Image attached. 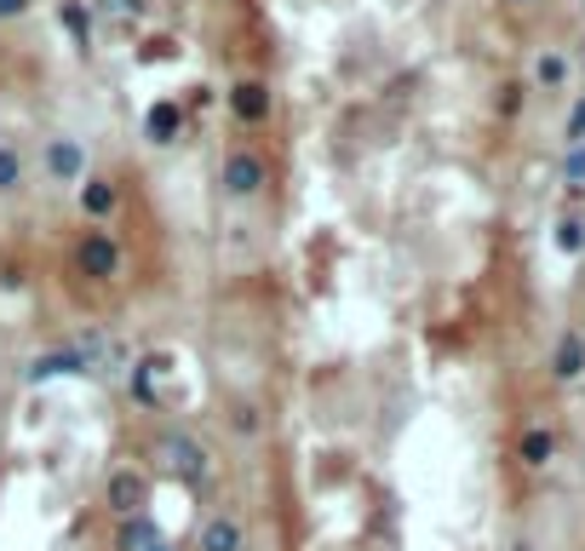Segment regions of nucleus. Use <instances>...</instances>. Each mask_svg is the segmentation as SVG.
I'll return each instance as SVG.
<instances>
[{
    "label": "nucleus",
    "instance_id": "obj_1",
    "mask_svg": "<svg viewBox=\"0 0 585 551\" xmlns=\"http://www.w3.org/2000/svg\"><path fill=\"white\" fill-rule=\"evenodd\" d=\"M264 190H270V156L253 144H230L219 161V196L230 207H253Z\"/></svg>",
    "mask_w": 585,
    "mask_h": 551
},
{
    "label": "nucleus",
    "instance_id": "obj_9",
    "mask_svg": "<svg viewBox=\"0 0 585 551\" xmlns=\"http://www.w3.org/2000/svg\"><path fill=\"white\" fill-rule=\"evenodd\" d=\"M195 551H248V523L235 511H213L195 534Z\"/></svg>",
    "mask_w": 585,
    "mask_h": 551
},
{
    "label": "nucleus",
    "instance_id": "obj_13",
    "mask_svg": "<svg viewBox=\"0 0 585 551\" xmlns=\"http://www.w3.org/2000/svg\"><path fill=\"white\" fill-rule=\"evenodd\" d=\"M155 534H161V529H155V517H150V511H138V517H121L115 551H144V545H150Z\"/></svg>",
    "mask_w": 585,
    "mask_h": 551
},
{
    "label": "nucleus",
    "instance_id": "obj_10",
    "mask_svg": "<svg viewBox=\"0 0 585 551\" xmlns=\"http://www.w3.org/2000/svg\"><path fill=\"white\" fill-rule=\"evenodd\" d=\"M179 132H184V103L179 98H155L144 110V138L150 144H179Z\"/></svg>",
    "mask_w": 585,
    "mask_h": 551
},
{
    "label": "nucleus",
    "instance_id": "obj_22",
    "mask_svg": "<svg viewBox=\"0 0 585 551\" xmlns=\"http://www.w3.org/2000/svg\"><path fill=\"white\" fill-rule=\"evenodd\" d=\"M144 551H179V545H172V540H167V534H155V540H150V545H144Z\"/></svg>",
    "mask_w": 585,
    "mask_h": 551
},
{
    "label": "nucleus",
    "instance_id": "obj_12",
    "mask_svg": "<svg viewBox=\"0 0 585 551\" xmlns=\"http://www.w3.org/2000/svg\"><path fill=\"white\" fill-rule=\"evenodd\" d=\"M551 373H557V379H579L585 373V339L579 333L557 339V351H551Z\"/></svg>",
    "mask_w": 585,
    "mask_h": 551
},
{
    "label": "nucleus",
    "instance_id": "obj_21",
    "mask_svg": "<svg viewBox=\"0 0 585 551\" xmlns=\"http://www.w3.org/2000/svg\"><path fill=\"white\" fill-rule=\"evenodd\" d=\"M585 138V98H579V110H574V121H568V144H579Z\"/></svg>",
    "mask_w": 585,
    "mask_h": 551
},
{
    "label": "nucleus",
    "instance_id": "obj_15",
    "mask_svg": "<svg viewBox=\"0 0 585 551\" xmlns=\"http://www.w3.org/2000/svg\"><path fill=\"white\" fill-rule=\"evenodd\" d=\"M12 190H23V156H18V144L0 138V196H12Z\"/></svg>",
    "mask_w": 585,
    "mask_h": 551
},
{
    "label": "nucleus",
    "instance_id": "obj_23",
    "mask_svg": "<svg viewBox=\"0 0 585 551\" xmlns=\"http://www.w3.org/2000/svg\"><path fill=\"white\" fill-rule=\"evenodd\" d=\"M511 7H534V0H511Z\"/></svg>",
    "mask_w": 585,
    "mask_h": 551
},
{
    "label": "nucleus",
    "instance_id": "obj_2",
    "mask_svg": "<svg viewBox=\"0 0 585 551\" xmlns=\"http://www.w3.org/2000/svg\"><path fill=\"white\" fill-rule=\"evenodd\" d=\"M155 465H161L172 482H184V489H201V482L213 477V460H206V448H201L190 431H161V437H155Z\"/></svg>",
    "mask_w": 585,
    "mask_h": 551
},
{
    "label": "nucleus",
    "instance_id": "obj_8",
    "mask_svg": "<svg viewBox=\"0 0 585 551\" xmlns=\"http://www.w3.org/2000/svg\"><path fill=\"white\" fill-rule=\"evenodd\" d=\"M69 373H92L75 344H58V351H41V357H29V362H23V379H29V385H47V379H69Z\"/></svg>",
    "mask_w": 585,
    "mask_h": 551
},
{
    "label": "nucleus",
    "instance_id": "obj_11",
    "mask_svg": "<svg viewBox=\"0 0 585 551\" xmlns=\"http://www.w3.org/2000/svg\"><path fill=\"white\" fill-rule=\"evenodd\" d=\"M58 23L75 34V47H92V34H98V18L87 0H58Z\"/></svg>",
    "mask_w": 585,
    "mask_h": 551
},
{
    "label": "nucleus",
    "instance_id": "obj_6",
    "mask_svg": "<svg viewBox=\"0 0 585 551\" xmlns=\"http://www.w3.org/2000/svg\"><path fill=\"white\" fill-rule=\"evenodd\" d=\"M41 172L52 184H81L87 179V144H81V138H47Z\"/></svg>",
    "mask_w": 585,
    "mask_h": 551
},
{
    "label": "nucleus",
    "instance_id": "obj_20",
    "mask_svg": "<svg viewBox=\"0 0 585 551\" xmlns=\"http://www.w3.org/2000/svg\"><path fill=\"white\" fill-rule=\"evenodd\" d=\"M568 179H574V184H579V179H585V150H579V144H574V150H568Z\"/></svg>",
    "mask_w": 585,
    "mask_h": 551
},
{
    "label": "nucleus",
    "instance_id": "obj_17",
    "mask_svg": "<svg viewBox=\"0 0 585 551\" xmlns=\"http://www.w3.org/2000/svg\"><path fill=\"white\" fill-rule=\"evenodd\" d=\"M557 248H563V253H579V248H585V224H579V219H563V224H557Z\"/></svg>",
    "mask_w": 585,
    "mask_h": 551
},
{
    "label": "nucleus",
    "instance_id": "obj_19",
    "mask_svg": "<svg viewBox=\"0 0 585 551\" xmlns=\"http://www.w3.org/2000/svg\"><path fill=\"white\" fill-rule=\"evenodd\" d=\"M235 431H241V437H253V431H259V420H253V408H248V402L235 408Z\"/></svg>",
    "mask_w": 585,
    "mask_h": 551
},
{
    "label": "nucleus",
    "instance_id": "obj_14",
    "mask_svg": "<svg viewBox=\"0 0 585 551\" xmlns=\"http://www.w3.org/2000/svg\"><path fill=\"white\" fill-rule=\"evenodd\" d=\"M534 81H539L545 92H557V87L568 81V58H563V52H539V58H534Z\"/></svg>",
    "mask_w": 585,
    "mask_h": 551
},
{
    "label": "nucleus",
    "instance_id": "obj_18",
    "mask_svg": "<svg viewBox=\"0 0 585 551\" xmlns=\"http://www.w3.org/2000/svg\"><path fill=\"white\" fill-rule=\"evenodd\" d=\"M29 7H34V0H0V23H18Z\"/></svg>",
    "mask_w": 585,
    "mask_h": 551
},
{
    "label": "nucleus",
    "instance_id": "obj_16",
    "mask_svg": "<svg viewBox=\"0 0 585 551\" xmlns=\"http://www.w3.org/2000/svg\"><path fill=\"white\" fill-rule=\"evenodd\" d=\"M551 448H557V442H551V431H523V442H516V454H523V465H545L551 460Z\"/></svg>",
    "mask_w": 585,
    "mask_h": 551
},
{
    "label": "nucleus",
    "instance_id": "obj_5",
    "mask_svg": "<svg viewBox=\"0 0 585 551\" xmlns=\"http://www.w3.org/2000/svg\"><path fill=\"white\" fill-rule=\"evenodd\" d=\"M224 103H230V116H235L241 127H264V121L275 116V92H270V81H259V76H241V81L224 92Z\"/></svg>",
    "mask_w": 585,
    "mask_h": 551
},
{
    "label": "nucleus",
    "instance_id": "obj_4",
    "mask_svg": "<svg viewBox=\"0 0 585 551\" xmlns=\"http://www.w3.org/2000/svg\"><path fill=\"white\" fill-rule=\"evenodd\" d=\"M103 505H110L115 517H138V511H150V477L138 471V465H115L110 482H103Z\"/></svg>",
    "mask_w": 585,
    "mask_h": 551
},
{
    "label": "nucleus",
    "instance_id": "obj_7",
    "mask_svg": "<svg viewBox=\"0 0 585 551\" xmlns=\"http://www.w3.org/2000/svg\"><path fill=\"white\" fill-rule=\"evenodd\" d=\"M75 201H81L87 224H110V213L121 207V190H115V179H103V172H87V179L75 184Z\"/></svg>",
    "mask_w": 585,
    "mask_h": 551
},
{
    "label": "nucleus",
    "instance_id": "obj_3",
    "mask_svg": "<svg viewBox=\"0 0 585 551\" xmlns=\"http://www.w3.org/2000/svg\"><path fill=\"white\" fill-rule=\"evenodd\" d=\"M75 270L92 276V282H121L127 253H121V241L110 236V224H87L75 236Z\"/></svg>",
    "mask_w": 585,
    "mask_h": 551
}]
</instances>
